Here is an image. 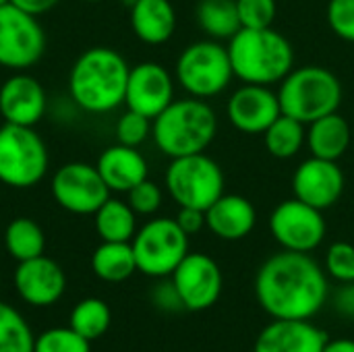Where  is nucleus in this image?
<instances>
[{"label": "nucleus", "mask_w": 354, "mask_h": 352, "mask_svg": "<svg viewBox=\"0 0 354 352\" xmlns=\"http://www.w3.org/2000/svg\"><path fill=\"white\" fill-rule=\"evenodd\" d=\"M328 274L309 253L280 251L255 276V297L274 319H311L328 301Z\"/></svg>", "instance_id": "f257e3e1"}, {"label": "nucleus", "mask_w": 354, "mask_h": 352, "mask_svg": "<svg viewBox=\"0 0 354 352\" xmlns=\"http://www.w3.org/2000/svg\"><path fill=\"white\" fill-rule=\"evenodd\" d=\"M129 71V62L114 48H89L68 73V95L83 112L108 114L124 104Z\"/></svg>", "instance_id": "f03ea898"}, {"label": "nucleus", "mask_w": 354, "mask_h": 352, "mask_svg": "<svg viewBox=\"0 0 354 352\" xmlns=\"http://www.w3.org/2000/svg\"><path fill=\"white\" fill-rule=\"evenodd\" d=\"M234 79L251 85H278L295 68V48L274 27L247 29L226 41Z\"/></svg>", "instance_id": "7ed1b4c3"}, {"label": "nucleus", "mask_w": 354, "mask_h": 352, "mask_svg": "<svg viewBox=\"0 0 354 352\" xmlns=\"http://www.w3.org/2000/svg\"><path fill=\"white\" fill-rule=\"evenodd\" d=\"M218 133V116L207 100L183 98L174 100L164 112L151 120V137L156 147L172 158L203 154Z\"/></svg>", "instance_id": "20e7f679"}, {"label": "nucleus", "mask_w": 354, "mask_h": 352, "mask_svg": "<svg viewBox=\"0 0 354 352\" xmlns=\"http://www.w3.org/2000/svg\"><path fill=\"white\" fill-rule=\"evenodd\" d=\"M278 100L282 114L309 124L338 112L342 104V83L338 75L326 66H295L278 83Z\"/></svg>", "instance_id": "39448f33"}, {"label": "nucleus", "mask_w": 354, "mask_h": 352, "mask_svg": "<svg viewBox=\"0 0 354 352\" xmlns=\"http://www.w3.org/2000/svg\"><path fill=\"white\" fill-rule=\"evenodd\" d=\"M174 79L191 98L199 100L226 91L234 79L226 44L209 37L189 44L176 58Z\"/></svg>", "instance_id": "423d86ee"}, {"label": "nucleus", "mask_w": 354, "mask_h": 352, "mask_svg": "<svg viewBox=\"0 0 354 352\" xmlns=\"http://www.w3.org/2000/svg\"><path fill=\"white\" fill-rule=\"evenodd\" d=\"M164 185L178 207H197L203 212L226 193L224 170L205 151L172 158L164 174Z\"/></svg>", "instance_id": "0eeeda50"}, {"label": "nucleus", "mask_w": 354, "mask_h": 352, "mask_svg": "<svg viewBox=\"0 0 354 352\" xmlns=\"http://www.w3.org/2000/svg\"><path fill=\"white\" fill-rule=\"evenodd\" d=\"M50 154L33 127H0V183L12 189H31L48 172Z\"/></svg>", "instance_id": "6e6552de"}, {"label": "nucleus", "mask_w": 354, "mask_h": 352, "mask_svg": "<svg viewBox=\"0 0 354 352\" xmlns=\"http://www.w3.org/2000/svg\"><path fill=\"white\" fill-rule=\"evenodd\" d=\"M137 272L151 278H166L189 253V234L174 218H153L143 224L131 241Z\"/></svg>", "instance_id": "1a4fd4ad"}, {"label": "nucleus", "mask_w": 354, "mask_h": 352, "mask_svg": "<svg viewBox=\"0 0 354 352\" xmlns=\"http://www.w3.org/2000/svg\"><path fill=\"white\" fill-rule=\"evenodd\" d=\"M46 52V31L37 17L17 8L0 6V66L10 71L31 68Z\"/></svg>", "instance_id": "9d476101"}, {"label": "nucleus", "mask_w": 354, "mask_h": 352, "mask_svg": "<svg viewBox=\"0 0 354 352\" xmlns=\"http://www.w3.org/2000/svg\"><path fill=\"white\" fill-rule=\"evenodd\" d=\"M270 232L284 251L311 253L324 243L328 226L322 210L292 197L272 210Z\"/></svg>", "instance_id": "9b49d317"}, {"label": "nucleus", "mask_w": 354, "mask_h": 352, "mask_svg": "<svg viewBox=\"0 0 354 352\" xmlns=\"http://www.w3.org/2000/svg\"><path fill=\"white\" fill-rule=\"evenodd\" d=\"M54 201L77 216H93L110 197V189L97 168L85 162H68L60 166L50 183Z\"/></svg>", "instance_id": "f8f14e48"}, {"label": "nucleus", "mask_w": 354, "mask_h": 352, "mask_svg": "<svg viewBox=\"0 0 354 352\" xmlns=\"http://www.w3.org/2000/svg\"><path fill=\"white\" fill-rule=\"evenodd\" d=\"M172 284L187 311H205L214 307L222 295V270L205 253H187L172 272Z\"/></svg>", "instance_id": "ddd939ff"}, {"label": "nucleus", "mask_w": 354, "mask_h": 352, "mask_svg": "<svg viewBox=\"0 0 354 352\" xmlns=\"http://www.w3.org/2000/svg\"><path fill=\"white\" fill-rule=\"evenodd\" d=\"M174 83L176 79L164 64L139 62L129 71L124 106L153 120L174 102Z\"/></svg>", "instance_id": "4468645a"}, {"label": "nucleus", "mask_w": 354, "mask_h": 352, "mask_svg": "<svg viewBox=\"0 0 354 352\" xmlns=\"http://www.w3.org/2000/svg\"><path fill=\"white\" fill-rule=\"evenodd\" d=\"M344 187L346 176L338 162L322 160L315 156L303 160L292 174V195L322 212L340 201Z\"/></svg>", "instance_id": "2eb2a0df"}, {"label": "nucleus", "mask_w": 354, "mask_h": 352, "mask_svg": "<svg viewBox=\"0 0 354 352\" xmlns=\"http://www.w3.org/2000/svg\"><path fill=\"white\" fill-rule=\"evenodd\" d=\"M280 114L278 91L268 85L243 83L226 102V118L243 135H263Z\"/></svg>", "instance_id": "dca6fc26"}, {"label": "nucleus", "mask_w": 354, "mask_h": 352, "mask_svg": "<svg viewBox=\"0 0 354 352\" xmlns=\"http://www.w3.org/2000/svg\"><path fill=\"white\" fill-rule=\"evenodd\" d=\"M48 110V95L44 85L17 71L0 85V116L8 124L35 127Z\"/></svg>", "instance_id": "f3484780"}, {"label": "nucleus", "mask_w": 354, "mask_h": 352, "mask_svg": "<svg viewBox=\"0 0 354 352\" xmlns=\"http://www.w3.org/2000/svg\"><path fill=\"white\" fill-rule=\"evenodd\" d=\"M15 288L27 305L50 307L64 295L66 276L54 259L39 255L19 261L15 270Z\"/></svg>", "instance_id": "a211bd4d"}, {"label": "nucleus", "mask_w": 354, "mask_h": 352, "mask_svg": "<svg viewBox=\"0 0 354 352\" xmlns=\"http://www.w3.org/2000/svg\"><path fill=\"white\" fill-rule=\"evenodd\" d=\"M328 340L309 319H274L259 332L253 352H324Z\"/></svg>", "instance_id": "6ab92c4d"}, {"label": "nucleus", "mask_w": 354, "mask_h": 352, "mask_svg": "<svg viewBox=\"0 0 354 352\" xmlns=\"http://www.w3.org/2000/svg\"><path fill=\"white\" fill-rule=\"evenodd\" d=\"M257 224L255 205L234 193H224L205 210V228L222 241H241L253 232Z\"/></svg>", "instance_id": "aec40b11"}, {"label": "nucleus", "mask_w": 354, "mask_h": 352, "mask_svg": "<svg viewBox=\"0 0 354 352\" xmlns=\"http://www.w3.org/2000/svg\"><path fill=\"white\" fill-rule=\"evenodd\" d=\"M100 176L108 185L110 193H129L135 185L147 178L149 166L137 147L122 143L106 147L95 164Z\"/></svg>", "instance_id": "412c9836"}, {"label": "nucleus", "mask_w": 354, "mask_h": 352, "mask_svg": "<svg viewBox=\"0 0 354 352\" xmlns=\"http://www.w3.org/2000/svg\"><path fill=\"white\" fill-rule=\"evenodd\" d=\"M129 10L133 33L147 46H162L176 31V10L170 0H135Z\"/></svg>", "instance_id": "4be33fe9"}, {"label": "nucleus", "mask_w": 354, "mask_h": 352, "mask_svg": "<svg viewBox=\"0 0 354 352\" xmlns=\"http://www.w3.org/2000/svg\"><path fill=\"white\" fill-rule=\"evenodd\" d=\"M353 143V129L340 112H332L307 124V147L311 156L338 162Z\"/></svg>", "instance_id": "5701e85b"}, {"label": "nucleus", "mask_w": 354, "mask_h": 352, "mask_svg": "<svg viewBox=\"0 0 354 352\" xmlns=\"http://www.w3.org/2000/svg\"><path fill=\"white\" fill-rule=\"evenodd\" d=\"M93 220L95 232L106 243H131L137 232V214L122 199L108 197L93 214Z\"/></svg>", "instance_id": "b1692460"}, {"label": "nucleus", "mask_w": 354, "mask_h": 352, "mask_svg": "<svg viewBox=\"0 0 354 352\" xmlns=\"http://www.w3.org/2000/svg\"><path fill=\"white\" fill-rule=\"evenodd\" d=\"M195 19L199 29L209 39L218 41H228L243 29L236 10V0H199Z\"/></svg>", "instance_id": "393cba45"}, {"label": "nucleus", "mask_w": 354, "mask_h": 352, "mask_svg": "<svg viewBox=\"0 0 354 352\" xmlns=\"http://www.w3.org/2000/svg\"><path fill=\"white\" fill-rule=\"evenodd\" d=\"M93 274L110 284L129 280L137 272V261L131 243H102L91 255Z\"/></svg>", "instance_id": "a878e982"}, {"label": "nucleus", "mask_w": 354, "mask_h": 352, "mask_svg": "<svg viewBox=\"0 0 354 352\" xmlns=\"http://www.w3.org/2000/svg\"><path fill=\"white\" fill-rule=\"evenodd\" d=\"M266 151L276 160H290L307 145V124L286 114H280L261 135Z\"/></svg>", "instance_id": "bb28decb"}, {"label": "nucleus", "mask_w": 354, "mask_h": 352, "mask_svg": "<svg viewBox=\"0 0 354 352\" xmlns=\"http://www.w3.org/2000/svg\"><path fill=\"white\" fill-rule=\"evenodd\" d=\"M4 247L17 261H27L44 255L46 237L37 222L31 218H15L4 230Z\"/></svg>", "instance_id": "cd10ccee"}, {"label": "nucleus", "mask_w": 354, "mask_h": 352, "mask_svg": "<svg viewBox=\"0 0 354 352\" xmlns=\"http://www.w3.org/2000/svg\"><path fill=\"white\" fill-rule=\"evenodd\" d=\"M110 322H112L110 307L102 299H83L71 311L68 326L91 342L108 332Z\"/></svg>", "instance_id": "c85d7f7f"}, {"label": "nucleus", "mask_w": 354, "mask_h": 352, "mask_svg": "<svg viewBox=\"0 0 354 352\" xmlns=\"http://www.w3.org/2000/svg\"><path fill=\"white\" fill-rule=\"evenodd\" d=\"M35 336L25 317L6 303H0V352H33Z\"/></svg>", "instance_id": "c756f323"}, {"label": "nucleus", "mask_w": 354, "mask_h": 352, "mask_svg": "<svg viewBox=\"0 0 354 352\" xmlns=\"http://www.w3.org/2000/svg\"><path fill=\"white\" fill-rule=\"evenodd\" d=\"M33 352H91L89 340L68 328H52L35 338Z\"/></svg>", "instance_id": "7c9ffc66"}, {"label": "nucleus", "mask_w": 354, "mask_h": 352, "mask_svg": "<svg viewBox=\"0 0 354 352\" xmlns=\"http://www.w3.org/2000/svg\"><path fill=\"white\" fill-rule=\"evenodd\" d=\"M236 10L241 25L247 29H266L274 27L278 15L276 0H236Z\"/></svg>", "instance_id": "2f4dec72"}, {"label": "nucleus", "mask_w": 354, "mask_h": 352, "mask_svg": "<svg viewBox=\"0 0 354 352\" xmlns=\"http://www.w3.org/2000/svg\"><path fill=\"white\" fill-rule=\"evenodd\" d=\"M147 137H151V118L127 108V112L120 114V118L116 120L118 143L129 147H139L141 143L147 141Z\"/></svg>", "instance_id": "473e14b6"}, {"label": "nucleus", "mask_w": 354, "mask_h": 352, "mask_svg": "<svg viewBox=\"0 0 354 352\" xmlns=\"http://www.w3.org/2000/svg\"><path fill=\"white\" fill-rule=\"evenodd\" d=\"M326 274L340 284L354 282V245L338 241L326 251Z\"/></svg>", "instance_id": "72a5a7b5"}, {"label": "nucleus", "mask_w": 354, "mask_h": 352, "mask_svg": "<svg viewBox=\"0 0 354 352\" xmlns=\"http://www.w3.org/2000/svg\"><path fill=\"white\" fill-rule=\"evenodd\" d=\"M162 201H164V193L160 185H156L149 178L141 180L127 193V203L133 207L137 216H153L162 207Z\"/></svg>", "instance_id": "f704fd0d"}, {"label": "nucleus", "mask_w": 354, "mask_h": 352, "mask_svg": "<svg viewBox=\"0 0 354 352\" xmlns=\"http://www.w3.org/2000/svg\"><path fill=\"white\" fill-rule=\"evenodd\" d=\"M326 19L336 37L354 44V0H330Z\"/></svg>", "instance_id": "c9c22d12"}, {"label": "nucleus", "mask_w": 354, "mask_h": 352, "mask_svg": "<svg viewBox=\"0 0 354 352\" xmlns=\"http://www.w3.org/2000/svg\"><path fill=\"white\" fill-rule=\"evenodd\" d=\"M174 220L183 228V232L189 237L199 234L205 228V212L197 207H180Z\"/></svg>", "instance_id": "e433bc0d"}, {"label": "nucleus", "mask_w": 354, "mask_h": 352, "mask_svg": "<svg viewBox=\"0 0 354 352\" xmlns=\"http://www.w3.org/2000/svg\"><path fill=\"white\" fill-rule=\"evenodd\" d=\"M153 303L160 309H164V311H180V309H185L178 293H176V288L172 284V280L170 282H162V284H158L153 288Z\"/></svg>", "instance_id": "4c0bfd02"}, {"label": "nucleus", "mask_w": 354, "mask_h": 352, "mask_svg": "<svg viewBox=\"0 0 354 352\" xmlns=\"http://www.w3.org/2000/svg\"><path fill=\"white\" fill-rule=\"evenodd\" d=\"M336 309L344 317H354V282L342 284V288L336 293Z\"/></svg>", "instance_id": "58836bf2"}, {"label": "nucleus", "mask_w": 354, "mask_h": 352, "mask_svg": "<svg viewBox=\"0 0 354 352\" xmlns=\"http://www.w3.org/2000/svg\"><path fill=\"white\" fill-rule=\"evenodd\" d=\"M60 0H10V4H15L17 8L33 15V17H39V15H46L48 10H52Z\"/></svg>", "instance_id": "ea45409f"}, {"label": "nucleus", "mask_w": 354, "mask_h": 352, "mask_svg": "<svg viewBox=\"0 0 354 352\" xmlns=\"http://www.w3.org/2000/svg\"><path fill=\"white\" fill-rule=\"evenodd\" d=\"M324 352H354V340H351V338H336V340H328Z\"/></svg>", "instance_id": "a19ab883"}, {"label": "nucleus", "mask_w": 354, "mask_h": 352, "mask_svg": "<svg viewBox=\"0 0 354 352\" xmlns=\"http://www.w3.org/2000/svg\"><path fill=\"white\" fill-rule=\"evenodd\" d=\"M10 0H0V6H4V4H8Z\"/></svg>", "instance_id": "79ce46f5"}, {"label": "nucleus", "mask_w": 354, "mask_h": 352, "mask_svg": "<svg viewBox=\"0 0 354 352\" xmlns=\"http://www.w3.org/2000/svg\"><path fill=\"white\" fill-rule=\"evenodd\" d=\"M83 2H102V0H83Z\"/></svg>", "instance_id": "37998d69"}]
</instances>
